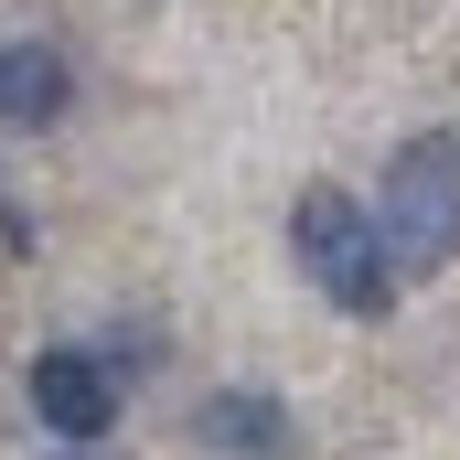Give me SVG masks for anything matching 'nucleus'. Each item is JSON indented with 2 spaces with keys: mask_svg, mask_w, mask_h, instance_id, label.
I'll return each instance as SVG.
<instances>
[{
  "mask_svg": "<svg viewBox=\"0 0 460 460\" xmlns=\"http://www.w3.org/2000/svg\"><path fill=\"white\" fill-rule=\"evenodd\" d=\"M289 246H300V279H311L332 311H353V322H385V311H396V257H385V226H375L353 193L311 182V193L289 204Z\"/></svg>",
  "mask_w": 460,
  "mask_h": 460,
  "instance_id": "f257e3e1",
  "label": "nucleus"
},
{
  "mask_svg": "<svg viewBox=\"0 0 460 460\" xmlns=\"http://www.w3.org/2000/svg\"><path fill=\"white\" fill-rule=\"evenodd\" d=\"M385 257H396V279H439L460 257V139L450 128H418V139H396V161H385Z\"/></svg>",
  "mask_w": 460,
  "mask_h": 460,
  "instance_id": "f03ea898",
  "label": "nucleus"
},
{
  "mask_svg": "<svg viewBox=\"0 0 460 460\" xmlns=\"http://www.w3.org/2000/svg\"><path fill=\"white\" fill-rule=\"evenodd\" d=\"M32 418L54 429V439H108L118 429V375L97 364V353H75V343H54V353H32Z\"/></svg>",
  "mask_w": 460,
  "mask_h": 460,
  "instance_id": "7ed1b4c3",
  "label": "nucleus"
},
{
  "mask_svg": "<svg viewBox=\"0 0 460 460\" xmlns=\"http://www.w3.org/2000/svg\"><path fill=\"white\" fill-rule=\"evenodd\" d=\"M193 439H204V450H226V460H289V418H279V396L235 385V396H204Z\"/></svg>",
  "mask_w": 460,
  "mask_h": 460,
  "instance_id": "20e7f679",
  "label": "nucleus"
},
{
  "mask_svg": "<svg viewBox=\"0 0 460 460\" xmlns=\"http://www.w3.org/2000/svg\"><path fill=\"white\" fill-rule=\"evenodd\" d=\"M65 97H75V75H65L54 43H0V118L11 128H54Z\"/></svg>",
  "mask_w": 460,
  "mask_h": 460,
  "instance_id": "39448f33",
  "label": "nucleus"
},
{
  "mask_svg": "<svg viewBox=\"0 0 460 460\" xmlns=\"http://www.w3.org/2000/svg\"><path fill=\"white\" fill-rule=\"evenodd\" d=\"M0 246H32V226H22V204L0 193Z\"/></svg>",
  "mask_w": 460,
  "mask_h": 460,
  "instance_id": "423d86ee",
  "label": "nucleus"
}]
</instances>
